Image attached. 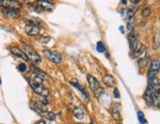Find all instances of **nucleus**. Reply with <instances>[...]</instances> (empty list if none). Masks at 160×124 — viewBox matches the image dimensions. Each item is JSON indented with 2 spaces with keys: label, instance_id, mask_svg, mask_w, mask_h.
<instances>
[{
  "label": "nucleus",
  "instance_id": "obj_2",
  "mask_svg": "<svg viewBox=\"0 0 160 124\" xmlns=\"http://www.w3.org/2000/svg\"><path fill=\"white\" fill-rule=\"evenodd\" d=\"M29 82H30L31 87L33 88V90L37 93V94L41 95V97H47L49 95V90L47 89L45 85H42V83L34 82V80H32L31 78L29 80Z\"/></svg>",
  "mask_w": 160,
  "mask_h": 124
},
{
  "label": "nucleus",
  "instance_id": "obj_18",
  "mask_svg": "<svg viewBox=\"0 0 160 124\" xmlns=\"http://www.w3.org/2000/svg\"><path fill=\"white\" fill-rule=\"evenodd\" d=\"M121 15L122 18L129 20L134 17V11H132L131 9H124L121 11Z\"/></svg>",
  "mask_w": 160,
  "mask_h": 124
},
{
  "label": "nucleus",
  "instance_id": "obj_28",
  "mask_svg": "<svg viewBox=\"0 0 160 124\" xmlns=\"http://www.w3.org/2000/svg\"><path fill=\"white\" fill-rule=\"evenodd\" d=\"M129 43H131L132 41H134V40H136V33H134V32H131V34L129 35Z\"/></svg>",
  "mask_w": 160,
  "mask_h": 124
},
{
  "label": "nucleus",
  "instance_id": "obj_25",
  "mask_svg": "<svg viewBox=\"0 0 160 124\" xmlns=\"http://www.w3.org/2000/svg\"><path fill=\"white\" fill-rule=\"evenodd\" d=\"M153 48L157 50L159 48V33H157L156 36H154V41H153Z\"/></svg>",
  "mask_w": 160,
  "mask_h": 124
},
{
  "label": "nucleus",
  "instance_id": "obj_23",
  "mask_svg": "<svg viewBox=\"0 0 160 124\" xmlns=\"http://www.w3.org/2000/svg\"><path fill=\"white\" fill-rule=\"evenodd\" d=\"M96 50H97V52H99V53H104L105 51H106V47H105V45L102 42H99L96 46Z\"/></svg>",
  "mask_w": 160,
  "mask_h": 124
},
{
  "label": "nucleus",
  "instance_id": "obj_13",
  "mask_svg": "<svg viewBox=\"0 0 160 124\" xmlns=\"http://www.w3.org/2000/svg\"><path fill=\"white\" fill-rule=\"evenodd\" d=\"M73 116L79 120L84 119L85 116H86V110L83 107H81V106H77V107L73 109Z\"/></svg>",
  "mask_w": 160,
  "mask_h": 124
},
{
  "label": "nucleus",
  "instance_id": "obj_22",
  "mask_svg": "<svg viewBox=\"0 0 160 124\" xmlns=\"http://www.w3.org/2000/svg\"><path fill=\"white\" fill-rule=\"evenodd\" d=\"M150 12H151L150 7L147 6V5H145V6L143 7V9H142V11H141L142 16H143V17H147V16H149V15H150Z\"/></svg>",
  "mask_w": 160,
  "mask_h": 124
},
{
  "label": "nucleus",
  "instance_id": "obj_9",
  "mask_svg": "<svg viewBox=\"0 0 160 124\" xmlns=\"http://www.w3.org/2000/svg\"><path fill=\"white\" fill-rule=\"evenodd\" d=\"M25 32L28 36H38L40 34V27L37 26V25H28L25 28Z\"/></svg>",
  "mask_w": 160,
  "mask_h": 124
},
{
  "label": "nucleus",
  "instance_id": "obj_4",
  "mask_svg": "<svg viewBox=\"0 0 160 124\" xmlns=\"http://www.w3.org/2000/svg\"><path fill=\"white\" fill-rule=\"evenodd\" d=\"M159 65H160L159 60L152 61L151 67L149 69L148 75H147V82H148V83H154V82H155L156 75L159 70Z\"/></svg>",
  "mask_w": 160,
  "mask_h": 124
},
{
  "label": "nucleus",
  "instance_id": "obj_7",
  "mask_svg": "<svg viewBox=\"0 0 160 124\" xmlns=\"http://www.w3.org/2000/svg\"><path fill=\"white\" fill-rule=\"evenodd\" d=\"M10 52H11L14 56H16L17 58H19V59H22L23 61L29 62V59H28V57L26 56V54H25V52L23 50L19 49L18 47H16V46L10 47Z\"/></svg>",
  "mask_w": 160,
  "mask_h": 124
},
{
  "label": "nucleus",
  "instance_id": "obj_33",
  "mask_svg": "<svg viewBox=\"0 0 160 124\" xmlns=\"http://www.w3.org/2000/svg\"><path fill=\"white\" fill-rule=\"evenodd\" d=\"M120 31H121V33H124V32H125V30H124V27H122V26H121V27H120Z\"/></svg>",
  "mask_w": 160,
  "mask_h": 124
},
{
  "label": "nucleus",
  "instance_id": "obj_3",
  "mask_svg": "<svg viewBox=\"0 0 160 124\" xmlns=\"http://www.w3.org/2000/svg\"><path fill=\"white\" fill-rule=\"evenodd\" d=\"M42 54L47 60H49L51 62L54 63L56 65H59L62 63V56L61 53L54 52V51H49V50H44Z\"/></svg>",
  "mask_w": 160,
  "mask_h": 124
},
{
  "label": "nucleus",
  "instance_id": "obj_5",
  "mask_svg": "<svg viewBox=\"0 0 160 124\" xmlns=\"http://www.w3.org/2000/svg\"><path fill=\"white\" fill-rule=\"evenodd\" d=\"M24 52H25V54H26L27 57H28L29 61H32V62H34L35 64H37V65H39L42 63L41 56H40L36 51H34L33 49H32V48L25 46Z\"/></svg>",
  "mask_w": 160,
  "mask_h": 124
},
{
  "label": "nucleus",
  "instance_id": "obj_19",
  "mask_svg": "<svg viewBox=\"0 0 160 124\" xmlns=\"http://www.w3.org/2000/svg\"><path fill=\"white\" fill-rule=\"evenodd\" d=\"M145 53H146V47L144 46V45H141V46L139 47V49L136 50V52L132 53V54H134V58H138V57H141V56L144 55Z\"/></svg>",
  "mask_w": 160,
  "mask_h": 124
},
{
  "label": "nucleus",
  "instance_id": "obj_35",
  "mask_svg": "<svg viewBox=\"0 0 160 124\" xmlns=\"http://www.w3.org/2000/svg\"><path fill=\"white\" fill-rule=\"evenodd\" d=\"M89 124H94V122H92V121H91V122H90Z\"/></svg>",
  "mask_w": 160,
  "mask_h": 124
},
{
  "label": "nucleus",
  "instance_id": "obj_1",
  "mask_svg": "<svg viewBox=\"0 0 160 124\" xmlns=\"http://www.w3.org/2000/svg\"><path fill=\"white\" fill-rule=\"evenodd\" d=\"M145 103L148 106H153L156 104V107H159V98H160V85L157 83H148L145 92L143 94Z\"/></svg>",
  "mask_w": 160,
  "mask_h": 124
},
{
  "label": "nucleus",
  "instance_id": "obj_37",
  "mask_svg": "<svg viewBox=\"0 0 160 124\" xmlns=\"http://www.w3.org/2000/svg\"><path fill=\"white\" fill-rule=\"evenodd\" d=\"M77 124H81V123H77Z\"/></svg>",
  "mask_w": 160,
  "mask_h": 124
},
{
  "label": "nucleus",
  "instance_id": "obj_36",
  "mask_svg": "<svg viewBox=\"0 0 160 124\" xmlns=\"http://www.w3.org/2000/svg\"><path fill=\"white\" fill-rule=\"evenodd\" d=\"M0 85H1V80H0Z\"/></svg>",
  "mask_w": 160,
  "mask_h": 124
},
{
  "label": "nucleus",
  "instance_id": "obj_29",
  "mask_svg": "<svg viewBox=\"0 0 160 124\" xmlns=\"http://www.w3.org/2000/svg\"><path fill=\"white\" fill-rule=\"evenodd\" d=\"M41 43H42V44H47V42H49L51 41V38L49 37H47V36H42V37H41Z\"/></svg>",
  "mask_w": 160,
  "mask_h": 124
},
{
  "label": "nucleus",
  "instance_id": "obj_8",
  "mask_svg": "<svg viewBox=\"0 0 160 124\" xmlns=\"http://www.w3.org/2000/svg\"><path fill=\"white\" fill-rule=\"evenodd\" d=\"M31 105H32V108H33L34 110H36L38 113H40V114L47 112V108H46L45 103L40 102L38 100H33L31 102Z\"/></svg>",
  "mask_w": 160,
  "mask_h": 124
},
{
  "label": "nucleus",
  "instance_id": "obj_14",
  "mask_svg": "<svg viewBox=\"0 0 160 124\" xmlns=\"http://www.w3.org/2000/svg\"><path fill=\"white\" fill-rule=\"evenodd\" d=\"M69 83H70L72 87H76L77 89H78L79 92L82 93V95H83V97H85V101H86V102H89V95H88V93H87V92L85 90V88L82 87V85H80L77 82H73V80H70Z\"/></svg>",
  "mask_w": 160,
  "mask_h": 124
},
{
  "label": "nucleus",
  "instance_id": "obj_21",
  "mask_svg": "<svg viewBox=\"0 0 160 124\" xmlns=\"http://www.w3.org/2000/svg\"><path fill=\"white\" fill-rule=\"evenodd\" d=\"M137 116H138L139 123L141 124H146L147 120L145 119V117H144V114H143L142 111H138V112H137Z\"/></svg>",
  "mask_w": 160,
  "mask_h": 124
},
{
  "label": "nucleus",
  "instance_id": "obj_30",
  "mask_svg": "<svg viewBox=\"0 0 160 124\" xmlns=\"http://www.w3.org/2000/svg\"><path fill=\"white\" fill-rule=\"evenodd\" d=\"M114 97L116 98H118V99L120 97H121V94H120V92H119L118 88H115V89H114Z\"/></svg>",
  "mask_w": 160,
  "mask_h": 124
},
{
  "label": "nucleus",
  "instance_id": "obj_17",
  "mask_svg": "<svg viewBox=\"0 0 160 124\" xmlns=\"http://www.w3.org/2000/svg\"><path fill=\"white\" fill-rule=\"evenodd\" d=\"M54 5L49 2L47 0H39V6L41 7L42 10H47V11H51V9H54Z\"/></svg>",
  "mask_w": 160,
  "mask_h": 124
},
{
  "label": "nucleus",
  "instance_id": "obj_6",
  "mask_svg": "<svg viewBox=\"0 0 160 124\" xmlns=\"http://www.w3.org/2000/svg\"><path fill=\"white\" fill-rule=\"evenodd\" d=\"M0 6L2 8H13L20 9L22 8V5L17 0H0Z\"/></svg>",
  "mask_w": 160,
  "mask_h": 124
},
{
  "label": "nucleus",
  "instance_id": "obj_16",
  "mask_svg": "<svg viewBox=\"0 0 160 124\" xmlns=\"http://www.w3.org/2000/svg\"><path fill=\"white\" fill-rule=\"evenodd\" d=\"M112 116L115 119H121V104L120 103H115L113 105Z\"/></svg>",
  "mask_w": 160,
  "mask_h": 124
},
{
  "label": "nucleus",
  "instance_id": "obj_39",
  "mask_svg": "<svg viewBox=\"0 0 160 124\" xmlns=\"http://www.w3.org/2000/svg\"><path fill=\"white\" fill-rule=\"evenodd\" d=\"M38 1H39V0H38Z\"/></svg>",
  "mask_w": 160,
  "mask_h": 124
},
{
  "label": "nucleus",
  "instance_id": "obj_24",
  "mask_svg": "<svg viewBox=\"0 0 160 124\" xmlns=\"http://www.w3.org/2000/svg\"><path fill=\"white\" fill-rule=\"evenodd\" d=\"M105 93V89L104 88H102V87H99L97 90H95L94 92V94H95V97H96L97 98H100Z\"/></svg>",
  "mask_w": 160,
  "mask_h": 124
},
{
  "label": "nucleus",
  "instance_id": "obj_34",
  "mask_svg": "<svg viewBox=\"0 0 160 124\" xmlns=\"http://www.w3.org/2000/svg\"><path fill=\"white\" fill-rule=\"evenodd\" d=\"M126 2H127L126 0H122V4H126Z\"/></svg>",
  "mask_w": 160,
  "mask_h": 124
},
{
  "label": "nucleus",
  "instance_id": "obj_31",
  "mask_svg": "<svg viewBox=\"0 0 160 124\" xmlns=\"http://www.w3.org/2000/svg\"><path fill=\"white\" fill-rule=\"evenodd\" d=\"M129 1H131V3H134V4H136V3H138L139 1H141V0H129Z\"/></svg>",
  "mask_w": 160,
  "mask_h": 124
},
{
  "label": "nucleus",
  "instance_id": "obj_11",
  "mask_svg": "<svg viewBox=\"0 0 160 124\" xmlns=\"http://www.w3.org/2000/svg\"><path fill=\"white\" fill-rule=\"evenodd\" d=\"M102 82H103L104 85H106V87H113L116 85V83H117L115 78L111 75H103V78H102Z\"/></svg>",
  "mask_w": 160,
  "mask_h": 124
},
{
  "label": "nucleus",
  "instance_id": "obj_26",
  "mask_svg": "<svg viewBox=\"0 0 160 124\" xmlns=\"http://www.w3.org/2000/svg\"><path fill=\"white\" fill-rule=\"evenodd\" d=\"M27 69H28V68H27V65L25 64V63H21V64H20V65L18 66V70H19L21 73L26 72Z\"/></svg>",
  "mask_w": 160,
  "mask_h": 124
},
{
  "label": "nucleus",
  "instance_id": "obj_15",
  "mask_svg": "<svg viewBox=\"0 0 160 124\" xmlns=\"http://www.w3.org/2000/svg\"><path fill=\"white\" fill-rule=\"evenodd\" d=\"M149 61H150V56L148 54L145 55L144 57L141 58V59L138 60V67L141 70H144L145 68L148 66L149 64Z\"/></svg>",
  "mask_w": 160,
  "mask_h": 124
},
{
  "label": "nucleus",
  "instance_id": "obj_32",
  "mask_svg": "<svg viewBox=\"0 0 160 124\" xmlns=\"http://www.w3.org/2000/svg\"><path fill=\"white\" fill-rule=\"evenodd\" d=\"M36 124H46V122H45L44 120H40L38 122H36Z\"/></svg>",
  "mask_w": 160,
  "mask_h": 124
},
{
  "label": "nucleus",
  "instance_id": "obj_38",
  "mask_svg": "<svg viewBox=\"0 0 160 124\" xmlns=\"http://www.w3.org/2000/svg\"><path fill=\"white\" fill-rule=\"evenodd\" d=\"M118 124H122V123H118Z\"/></svg>",
  "mask_w": 160,
  "mask_h": 124
},
{
  "label": "nucleus",
  "instance_id": "obj_27",
  "mask_svg": "<svg viewBox=\"0 0 160 124\" xmlns=\"http://www.w3.org/2000/svg\"><path fill=\"white\" fill-rule=\"evenodd\" d=\"M45 115H46V117L47 118V119H49V120H54L56 119V114L54 113H52V112H47L45 113Z\"/></svg>",
  "mask_w": 160,
  "mask_h": 124
},
{
  "label": "nucleus",
  "instance_id": "obj_20",
  "mask_svg": "<svg viewBox=\"0 0 160 124\" xmlns=\"http://www.w3.org/2000/svg\"><path fill=\"white\" fill-rule=\"evenodd\" d=\"M131 44V52L132 53H134L136 50H138L139 49V47L141 46V43L138 41V40H134V41H132L131 43H129Z\"/></svg>",
  "mask_w": 160,
  "mask_h": 124
},
{
  "label": "nucleus",
  "instance_id": "obj_12",
  "mask_svg": "<svg viewBox=\"0 0 160 124\" xmlns=\"http://www.w3.org/2000/svg\"><path fill=\"white\" fill-rule=\"evenodd\" d=\"M87 82L89 83V87L91 88L92 92H95V90H97L98 88L100 87V85H99V82L95 78L93 75H87Z\"/></svg>",
  "mask_w": 160,
  "mask_h": 124
},
{
  "label": "nucleus",
  "instance_id": "obj_10",
  "mask_svg": "<svg viewBox=\"0 0 160 124\" xmlns=\"http://www.w3.org/2000/svg\"><path fill=\"white\" fill-rule=\"evenodd\" d=\"M1 12L3 13L5 16L10 17V18H18L20 16V13L17 9H13V8H2Z\"/></svg>",
  "mask_w": 160,
  "mask_h": 124
}]
</instances>
